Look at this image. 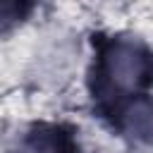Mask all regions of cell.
Wrapping results in <instances>:
<instances>
[{
	"mask_svg": "<svg viewBox=\"0 0 153 153\" xmlns=\"http://www.w3.org/2000/svg\"><path fill=\"white\" fill-rule=\"evenodd\" d=\"M22 10H24V0H0V29L17 22L22 17Z\"/></svg>",
	"mask_w": 153,
	"mask_h": 153,
	"instance_id": "obj_3",
	"label": "cell"
},
{
	"mask_svg": "<svg viewBox=\"0 0 153 153\" xmlns=\"http://www.w3.org/2000/svg\"><path fill=\"white\" fill-rule=\"evenodd\" d=\"M124 129L134 139L151 141L153 139V105L143 100L129 105V110L124 112Z\"/></svg>",
	"mask_w": 153,
	"mask_h": 153,
	"instance_id": "obj_2",
	"label": "cell"
},
{
	"mask_svg": "<svg viewBox=\"0 0 153 153\" xmlns=\"http://www.w3.org/2000/svg\"><path fill=\"white\" fill-rule=\"evenodd\" d=\"M60 146L55 143V139L50 136H36L29 146H26V153H57Z\"/></svg>",
	"mask_w": 153,
	"mask_h": 153,
	"instance_id": "obj_4",
	"label": "cell"
},
{
	"mask_svg": "<svg viewBox=\"0 0 153 153\" xmlns=\"http://www.w3.org/2000/svg\"><path fill=\"white\" fill-rule=\"evenodd\" d=\"M108 72H110V76H112V81L117 86L131 88V86H139L146 79L148 60H146V55L136 45L122 43V45L110 50V55H108Z\"/></svg>",
	"mask_w": 153,
	"mask_h": 153,
	"instance_id": "obj_1",
	"label": "cell"
}]
</instances>
